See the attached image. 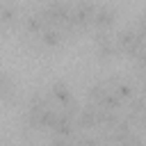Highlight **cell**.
<instances>
[{
    "label": "cell",
    "mask_w": 146,
    "mask_h": 146,
    "mask_svg": "<svg viewBox=\"0 0 146 146\" xmlns=\"http://www.w3.org/2000/svg\"><path fill=\"white\" fill-rule=\"evenodd\" d=\"M114 43L119 48V55L132 59L137 66V75H141V21L135 18L130 25L121 27L114 34Z\"/></svg>",
    "instance_id": "cell-1"
},
{
    "label": "cell",
    "mask_w": 146,
    "mask_h": 146,
    "mask_svg": "<svg viewBox=\"0 0 146 146\" xmlns=\"http://www.w3.org/2000/svg\"><path fill=\"white\" fill-rule=\"evenodd\" d=\"M119 21V11L112 5H96V11L91 16V32H112V27Z\"/></svg>",
    "instance_id": "cell-3"
},
{
    "label": "cell",
    "mask_w": 146,
    "mask_h": 146,
    "mask_svg": "<svg viewBox=\"0 0 146 146\" xmlns=\"http://www.w3.org/2000/svg\"><path fill=\"white\" fill-rule=\"evenodd\" d=\"M43 2H46V0H43Z\"/></svg>",
    "instance_id": "cell-13"
},
{
    "label": "cell",
    "mask_w": 146,
    "mask_h": 146,
    "mask_svg": "<svg viewBox=\"0 0 146 146\" xmlns=\"http://www.w3.org/2000/svg\"><path fill=\"white\" fill-rule=\"evenodd\" d=\"M94 48H96V57L100 62H114L119 55V48L114 43V34L112 32H94Z\"/></svg>",
    "instance_id": "cell-4"
},
{
    "label": "cell",
    "mask_w": 146,
    "mask_h": 146,
    "mask_svg": "<svg viewBox=\"0 0 146 146\" xmlns=\"http://www.w3.org/2000/svg\"><path fill=\"white\" fill-rule=\"evenodd\" d=\"M43 91H46V96L50 98V103H52L55 107H59V110H64V107H68V105L75 103L73 89H71L68 82H64V80H55V82H50Z\"/></svg>",
    "instance_id": "cell-5"
},
{
    "label": "cell",
    "mask_w": 146,
    "mask_h": 146,
    "mask_svg": "<svg viewBox=\"0 0 146 146\" xmlns=\"http://www.w3.org/2000/svg\"><path fill=\"white\" fill-rule=\"evenodd\" d=\"M23 146H39V144H34V141H25Z\"/></svg>",
    "instance_id": "cell-11"
},
{
    "label": "cell",
    "mask_w": 146,
    "mask_h": 146,
    "mask_svg": "<svg viewBox=\"0 0 146 146\" xmlns=\"http://www.w3.org/2000/svg\"><path fill=\"white\" fill-rule=\"evenodd\" d=\"M16 98H18V87H16L14 75L7 71H0V100L2 103H16Z\"/></svg>",
    "instance_id": "cell-8"
},
{
    "label": "cell",
    "mask_w": 146,
    "mask_h": 146,
    "mask_svg": "<svg viewBox=\"0 0 146 146\" xmlns=\"http://www.w3.org/2000/svg\"><path fill=\"white\" fill-rule=\"evenodd\" d=\"M0 146H14V141H9V139H0Z\"/></svg>",
    "instance_id": "cell-10"
},
{
    "label": "cell",
    "mask_w": 146,
    "mask_h": 146,
    "mask_svg": "<svg viewBox=\"0 0 146 146\" xmlns=\"http://www.w3.org/2000/svg\"><path fill=\"white\" fill-rule=\"evenodd\" d=\"M2 30H5V27H2V23H0V32H2Z\"/></svg>",
    "instance_id": "cell-12"
},
{
    "label": "cell",
    "mask_w": 146,
    "mask_h": 146,
    "mask_svg": "<svg viewBox=\"0 0 146 146\" xmlns=\"http://www.w3.org/2000/svg\"><path fill=\"white\" fill-rule=\"evenodd\" d=\"M34 39H36L39 48H43V50H55V48H59V46L66 41L64 32H62L59 27H52V25H48L46 30H41Z\"/></svg>",
    "instance_id": "cell-6"
},
{
    "label": "cell",
    "mask_w": 146,
    "mask_h": 146,
    "mask_svg": "<svg viewBox=\"0 0 146 146\" xmlns=\"http://www.w3.org/2000/svg\"><path fill=\"white\" fill-rule=\"evenodd\" d=\"M96 5H98L96 0H75V2H71V18H68V23H71L75 36L91 32V16L96 11Z\"/></svg>",
    "instance_id": "cell-2"
},
{
    "label": "cell",
    "mask_w": 146,
    "mask_h": 146,
    "mask_svg": "<svg viewBox=\"0 0 146 146\" xmlns=\"http://www.w3.org/2000/svg\"><path fill=\"white\" fill-rule=\"evenodd\" d=\"M21 18V9L14 0H0V23L2 27H11L16 25Z\"/></svg>",
    "instance_id": "cell-9"
},
{
    "label": "cell",
    "mask_w": 146,
    "mask_h": 146,
    "mask_svg": "<svg viewBox=\"0 0 146 146\" xmlns=\"http://www.w3.org/2000/svg\"><path fill=\"white\" fill-rule=\"evenodd\" d=\"M48 27V21L43 18V14H41V9L36 7V9H32V11H27L25 16H23V30L30 34V36H36L41 30H46Z\"/></svg>",
    "instance_id": "cell-7"
}]
</instances>
